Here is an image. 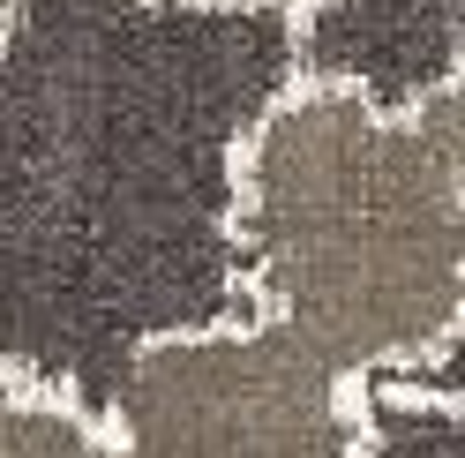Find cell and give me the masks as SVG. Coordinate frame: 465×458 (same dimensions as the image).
Returning <instances> with one entry per match:
<instances>
[{"mask_svg":"<svg viewBox=\"0 0 465 458\" xmlns=\"http://www.w3.org/2000/svg\"><path fill=\"white\" fill-rule=\"evenodd\" d=\"M232 248L255 316L345 376L443 361L465 338V38L413 105L345 75L285 83L232 143Z\"/></svg>","mask_w":465,"mask_h":458,"instance_id":"obj_1","label":"cell"},{"mask_svg":"<svg viewBox=\"0 0 465 458\" xmlns=\"http://www.w3.org/2000/svg\"><path fill=\"white\" fill-rule=\"evenodd\" d=\"M368 391L301 331L248 316L143 346L113 413L8 368L0 458H353Z\"/></svg>","mask_w":465,"mask_h":458,"instance_id":"obj_2","label":"cell"},{"mask_svg":"<svg viewBox=\"0 0 465 458\" xmlns=\"http://www.w3.org/2000/svg\"><path fill=\"white\" fill-rule=\"evenodd\" d=\"M173 8H308V0H173Z\"/></svg>","mask_w":465,"mask_h":458,"instance_id":"obj_3","label":"cell"}]
</instances>
